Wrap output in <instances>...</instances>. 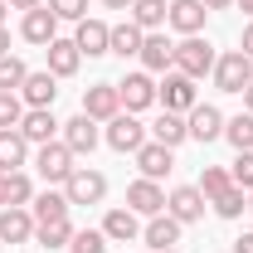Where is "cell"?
<instances>
[{
  "label": "cell",
  "mask_w": 253,
  "mask_h": 253,
  "mask_svg": "<svg viewBox=\"0 0 253 253\" xmlns=\"http://www.w3.org/2000/svg\"><path fill=\"white\" fill-rule=\"evenodd\" d=\"M73 44H78V54H83V59H102V54H107V44H112V25H102V20H78Z\"/></svg>",
  "instance_id": "ac0fdd59"
},
{
  "label": "cell",
  "mask_w": 253,
  "mask_h": 253,
  "mask_svg": "<svg viewBox=\"0 0 253 253\" xmlns=\"http://www.w3.org/2000/svg\"><path fill=\"white\" fill-rule=\"evenodd\" d=\"M166 15H170L166 0H131V25H141L146 34L166 30Z\"/></svg>",
  "instance_id": "83f0119b"
},
{
  "label": "cell",
  "mask_w": 253,
  "mask_h": 253,
  "mask_svg": "<svg viewBox=\"0 0 253 253\" xmlns=\"http://www.w3.org/2000/svg\"><path fill=\"white\" fill-rule=\"evenodd\" d=\"M210 205H214V214H219V219H239V214L249 210V190L229 185V190H219V195H214Z\"/></svg>",
  "instance_id": "4dcf8cb0"
},
{
  "label": "cell",
  "mask_w": 253,
  "mask_h": 253,
  "mask_svg": "<svg viewBox=\"0 0 253 253\" xmlns=\"http://www.w3.org/2000/svg\"><path fill=\"white\" fill-rule=\"evenodd\" d=\"M185 122H190V136H195V141H205V146L224 136V112L214 107V102H195V107L185 112Z\"/></svg>",
  "instance_id": "4fadbf2b"
},
{
  "label": "cell",
  "mask_w": 253,
  "mask_h": 253,
  "mask_svg": "<svg viewBox=\"0 0 253 253\" xmlns=\"http://www.w3.org/2000/svg\"><path fill=\"white\" fill-rule=\"evenodd\" d=\"M205 195H200V185H175L170 195H166V214L170 219H180V224H195V219H205Z\"/></svg>",
  "instance_id": "30bf717a"
},
{
  "label": "cell",
  "mask_w": 253,
  "mask_h": 253,
  "mask_svg": "<svg viewBox=\"0 0 253 253\" xmlns=\"http://www.w3.org/2000/svg\"><path fill=\"white\" fill-rule=\"evenodd\" d=\"M59 141L73 151V156H93L97 141H102V131H97V122L88 117V112H78V117H68V122L59 126Z\"/></svg>",
  "instance_id": "52a82bcc"
},
{
  "label": "cell",
  "mask_w": 253,
  "mask_h": 253,
  "mask_svg": "<svg viewBox=\"0 0 253 253\" xmlns=\"http://www.w3.org/2000/svg\"><path fill=\"white\" fill-rule=\"evenodd\" d=\"M234 0H205V10H229Z\"/></svg>",
  "instance_id": "7bdbcfd3"
},
{
  "label": "cell",
  "mask_w": 253,
  "mask_h": 253,
  "mask_svg": "<svg viewBox=\"0 0 253 253\" xmlns=\"http://www.w3.org/2000/svg\"><path fill=\"white\" fill-rule=\"evenodd\" d=\"M249 83H253V59L244 49H229V54L214 59V88L219 93H244Z\"/></svg>",
  "instance_id": "3957f363"
},
{
  "label": "cell",
  "mask_w": 253,
  "mask_h": 253,
  "mask_svg": "<svg viewBox=\"0 0 253 253\" xmlns=\"http://www.w3.org/2000/svg\"><path fill=\"white\" fill-rule=\"evenodd\" d=\"M5 10H10V5H5V0H0V30H5Z\"/></svg>",
  "instance_id": "c3c4849f"
},
{
  "label": "cell",
  "mask_w": 253,
  "mask_h": 253,
  "mask_svg": "<svg viewBox=\"0 0 253 253\" xmlns=\"http://www.w3.org/2000/svg\"><path fill=\"white\" fill-rule=\"evenodd\" d=\"M0 210H5V170H0Z\"/></svg>",
  "instance_id": "7dc6e473"
},
{
  "label": "cell",
  "mask_w": 253,
  "mask_h": 253,
  "mask_svg": "<svg viewBox=\"0 0 253 253\" xmlns=\"http://www.w3.org/2000/svg\"><path fill=\"white\" fill-rule=\"evenodd\" d=\"M68 253H107V234L102 229H73Z\"/></svg>",
  "instance_id": "836d02e7"
},
{
  "label": "cell",
  "mask_w": 253,
  "mask_h": 253,
  "mask_svg": "<svg viewBox=\"0 0 253 253\" xmlns=\"http://www.w3.org/2000/svg\"><path fill=\"white\" fill-rule=\"evenodd\" d=\"M239 49H244V54H249V59H253V20H249V25H244V39H239Z\"/></svg>",
  "instance_id": "ab89813d"
},
{
  "label": "cell",
  "mask_w": 253,
  "mask_h": 253,
  "mask_svg": "<svg viewBox=\"0 0 253 253\" xmlns=\"http://www.w3.org/2000/svg\"><path fill=\"white\" fill-rule=\"evenodd\" d=\"M10 54V30H0V59Z\"/></svg>",
  "instance_id": "b9f144b4"
},
{
  "label": "cell",
  "mask_w": 253,
  "mask_h": 253,
  "mask_svg": "<svg viewBox=\"0 0 253 253\" xmlns=\"http://www.w3.org/2000/svg\"><path fill=\"white\" fill-rule=\"evenodd\" d=\"M30 200H34V180L25 175V170H10V175H5V205L30 210Z\"/></svg>",
  "instance_id": "1f68e13d"
},
{
  "label": "cell",
  "mask_w": 253,
  "mask_h": 253,
  "mask_svg": "<svg viewBox=\"0 0 253 253\" xmlns=\"http://www.w3.org/2000/svg\"><path fill=\"white\" fill-rule=\"evenodd\" d=\"M229 185H234V180H229L224 166H205V170H200V195H205V200H214V195L229 190Z\"/></svg>",
  "instance_id": "e575fe53"
},
{
  "label": "cell",
  "mask_w": 253,
  "mask_h": 253,
  "mask_svg": "<svg viewBox=\"0 0 253 253\" xmlns=\"http://www.w3.org/2000/svg\"><path fill=\"white\" fill-rule=\"evenodd\" d=\"M205 20H210V10H205V0H170V15H166V25L180 34H200L205 30Z\"/></svg>",
  "instance_id": "9a60e30c"
},
{
  "label": "cell",
  "mask_w": 253,
  "mask_h": 253,
  "mask_svg": "<svg viewBox=\"0 0 253 253\" xmlns=\"http://www.w3.org/2000/svg\"><path fill=\"white\" fill-rule=\"evenodd\" d=\"M73 161H78V156H73V151L63 146L59 136H54V141H44V146H34V170H39V175H44L49 185H63V180H68V175L78 170Z\"/></svg>",
  "instance_id": "7a4b0ae2"
},
{
  "label": "cell",
  "mask_w": 253,
  "mask_h": 253,
  "mask_svg": "<svg viewBox=\"0 0 253 253\" xmlns=\"http://www.w3.org/2000/svg\"><path fill=\"white\" fill-rule=\"evenodd\" d=\"M25 59H15V54H5L0 59V93H20V83H25Z\"/></svg>",
  "instance_id": "d6a6232c"
},
{
  "label": "cell",
  "mask_w": 253,
  "mask_h": 253,
  "mask_svg": "<svg viewBox=\"0 0 253 253\" xmlns=\"http://www.w3.org/2000/svg\"><path fill=\"white\" fill-rule=\"evenodd\" d=\"M141 39H146V30L131 25V20H122V25H112V44H107V54H117V59H136V54H141Z\"/></svg>",
  "instance_id": "484cf974"
},
{
  "label": "cell",
  "mask_w": 253,
  "mask_h": 253,
  "mask_svg": "<svg viewBox=\"0 0 253 253\" xmlns=\"http://www.w3.org/2000/svg\"><path fill=\"white\" fill-rule=\"evenodd\" d=\"M20 39H25V44H49V39H59V15H54L49 5L30 10V15L20 20Z\"/></svg>",
  "instance_id": "e0dca14e"
},
{
  "label": "cell",
  "mask_w": 253,
  "mask_h": 253,
  "mask_svg": "<svg viewBox=\"0 0 253 253\" xmlns=\"http://www.w3.org/2000/svg\"><path fill=\"white\" fill-rule=\"evenodd\" d=\"M5 5H10V10H25V15H30V10H39V5H44V0H5Z\"/></svg>",
  "instance_id": "60d3db41"
},
{
  "label": "cell",
  "mask_w": 253,
  "mask_h": 253,
  "mask_svg": "<svg viewBox=\"0 0 253 253\" xmlns=\"http://www.w3.org/2000/svg\"><path fill=\"white\" fill-rule=\"evenodd\" d=\"M34 239V214L20 205H5L0 210V244H30Z\"/></svg>",
  "instance_id": "d6986e66"
},
{
  "label": "cell",
  "mask_w": 253,
  "mask_h": 253,
  "mask_svg": "<svg viewBox=\"0 0 253 253\" xmlns=\"http://www.w3.org/2000/svg\"><path fill=\"white\" fill-rule=\"evenodd\" d=\"M234 5H239V10H244V15L253 20V0H234Z\"/></svg>",
  "instance_id": "bcb514c9"
},
{
  "label": "cell",
  "mask_w": 253,
  "mask_h": 253,
  "mask_svg": "<svg viewBox=\"0 0 253 253\" xmlns=\"http://www.w3.org/2000/svg\"><path fill=\"white\" fill-rule=\"evenodd\" d=\"M59 117H54V107H25V117H20V136L30 141V146H44V141H54L59 136Z\"/></svg>",
  "instance_id": "7c38bea8"
},
{
  "label": "cell",
  "mask_w": 253,
  "mask_h": 253,
  "mask_svg": "<svg viewBox=\"0 0 253 253\" xmlns=\"http://www.w3.org/2000/svg\"><path fill=\"white\" fill-rule=\"evenodd\" d=\"M59 20H88V0H44Z\"/></svg>",
  "instance_id": "74e56055"
},
{
  "label": "cell",
  "mask_w": 253,
  "mask_h": 253,
  "mask_svg": "<svg viewBox=\"0 0 253 253\" xmlns=\"http://www.w3.org/2000/svg\"><path fill=\"white\" fill-rule=\"evenodd\" d=\"M102 141H107L112 151H122V156H126V151L136 156V151L146 146V126L136 122V112H117V117L107 122V131H102Z\"/></svg>",
  "instance_id": "5b68a950"
},
{
  "label": "cell",
  "mask_w": 253,
  "mask_h": 253,
  "mask_svg": "<svg viewBox=\"0 0 253 253\" xmlns=\"http://www.w3.org/2000/svg\"><path fill=\"white\" fill-rule=\"evenodd\" d=\"M34 239H39L44 249H68V244H73V224H68V214L39 219V224H34Z\"/></svg>",
  "instance_id": "4316f807"
},
{
  "label": "cell",
  "mask_w": 253,
  "mask_h": 253,
  "mask_svg": "<svg viewBox=\"0 0 253 253\" xmlns=\"http://www.w3.org/2000/svg\"><path fill=\"white\" fill-rule=\"evenodd\" d=\"M83 112H88L93 122H112V117L122 112V93H117V83H93V88L83 93Z\"/></svg>",
  "instance_id": "5bb4252c"
},
{
  "label": "cell",
  "mask_w": 253,
  "mask_h": 253,
  "mask_svg": "<svg viewBox=\"0 0 253 253\" xmlns=\"http://www.w3.org/2000/svg\"><path fill=\"white\" fill-rule=\"evenodd\" d=\"M102 234H107V244H131V239H141V214H131V210H107Z\"/></svg>",
  "instance_id": "cb8c5ba5"
},
{
  "label": "cell",
  "mask_w": 253,
  "mask_h": 253,
  "mask_svg": "<svg viewBox=\"0 0 253 253\" xmlns=\"http://www.w3.org/2000/svg\"><path fill=\"white\" fill-rule=\"evenodd\" d=\"M68 210H73V205H68L63 190H44V195H34V200H30L34 224H39V219H54V214H68Z\"/></svg>",
  "instance_id": "f546056e"
},
{
  "label": "cell",
  "mask_w": 253,
  "mask_h": 253,
  "mask_svg": "<svg viewBox=\"0 0 253 253\" xmlns=\"http://www.w3.org/2000/svg\"><path fill=\"white\" fill-rule=\"evenodd\" d=\"M249 210H253V190H249Z\"/></svg>",
  "instance_id": "681fc988"
},
{
  "label": "cell",
  "mask_w": 253,
  "mask_h": 253,
  "mask_svg": "<svg viewBox=\"0 0 253 253\" xmlns=\"http://www.w3.org/2000/svg\"><path fill=\"white\" fill-rule=\"evenodd\" d=\"M151 141H161V146H180V141H190V122L180 117V112H161L156 122H151Z\"/></svg>",
  "instance_id": "d4e9b609"
},
{
  "label": "cell",
  "mask_w": 253,
  "mask_h": 253,
  "mask_svg": "<svg viewBox=\"0 0 253 253\" xmlns=\"http://www.w3.org/2000/svg\"><path fill=\"white\" fill-rule=\"evenodd\" d=\"M161 253H180V249H161Z\"/></svg>",
  "instance_id": "f907efd6"
},
{
  "label": "cell",
  "mask_w": 253,
  "mask_h": 253,
  "mask_svg": "<svg viewBox=\"0 0 253 253\" xmlns=\"http://www.w3.org/2000/svg\"><path fill=\"white\" fill-rule=\"evenodd\" d=\"M20 117H25L20 93H0V131H5V126H20Z\"/></svg>",
  "instance_id": "8d00e7d4"
},
{
  "label": "cell",
  "mask_w": 253,
  "mask_h": 253,
  "mask_svg": "<svg viewBox=\"0 0 253 253\" xmlns=\"http://www.w3.org/2000/svg\"><path fill=\"white\" fill-rule=\"evenodd\" d=\"M63 195H68V205H102V200H107V175L78 166V170L63 180Z\"/></svg>",
  "instance_id": "8992f818"
},
{
  "label": "cell",
  "mask_w": 253,
  "mask_h": 253,
  "mask_svg": "<svg viewBox=\"0 0 253 253\" xmlns=\"http://www.w3.org/2000/svg\"><path fill=\"white\" fill-rule=\"evenodd\" d=\"M44 54H49V73H54V78H73V73L83 68V54H78L73 39H49Z\"/></svg>",
  "instance_id": "ffe728a7"
},
{
  "label": "cell",
  "mask_w": 253,
  "mask_h": 253,
  "mask_svg": "<svg viewBox=\"0 0 253 253\" xmlns=\"http://www.w3.org/2000/svg\"><path fill=\"white\" fill-rule=\"evenodd\" d=\"M234 253H253V229H249V234H239V239H234Z\"/></svg>",
  "instance_id": "f35d334b"
},
{
  "label": "cell",
  "mask_w": 253,
  "mask_h": 253,
  "mask_svg": "<svg viewBox=\"0 0 253 253\" xmlns=\"http://www.w3.org/2000/svg\"><path fill=\"white\" fill-rule=\"evenodd\" d=\"M156 102L166 107V112H180V117H185L190 107L200 102V97H195V78L175 73V68H170V73H161V83H156Z\"/></svg>",
  "instance_id": "277c9868"
},
{
  "label": "cell",
  "mask_w": 253,
  "mask_h": 253,
  "mask_svg": "<svg viewBox=\"0 0 253 253\" xmlns=\"http://www.w3.org/2000/svg\"><path fill=\"white\" fill-rule=\"evenodd\" d=\"M54 97H59V78L49 68H30L20 83V102L25 107H54Z\"/></svg>",
  "instance_id": "8fae6325"
},
{
  "label": "cell",
  "mask_w": 253,
  "mask_h": 253,
  "mask_svg": "<svg viewBox=\"0 0 253 253\" xmlns=\"http://www.w3.org/2000/svg\"><path fill=\"white\" fill-rule=\"evenodd\" d=\"M107 10H131V0H102Z\"/></svg>",
  "instance_id": "ee69618b"
},
{
  "label": "cell",
  "mask_w": 253,
  "mask_h": 253,
  "mask_svg": "<svg viewBox=\"0 0 253 253\" xmlns=\"http://www.w3.org/2000/svg\"><path fill=\"white\" fill-rule=\"evenodd\" d=\"M126 210L131 214H141V219H151V214H166V190H161V180H131L126 185Z\"/></svg>",
  "instance_id": "9c48e42d"
},
{
  "label": "cell",
  "mask_w": 253,
  "mask_h": 253,
  "mask_svg": "<svg viewBox=\"0 0 253 253\" xmlns=\"http://www.w3.org/2000/svg\"><path fill=\"white\" fill-rule=\"evenodd\" d=\"M30 166V141L20 136V126H5L0 131V170L10 175V170H25Z\"/></svg>",
  "instance_id": "603a6c76"
},
{
  "label": "cell",
  "mask_w": 253,
  "mask_h": 253,
  "mask_svg": "<svg viewBox=\"0 0 253 253\" xmlns=\"http://www.w3.org/2000/svg\"><path fill=\"white\" fill-rule=\"evenodd\" d=\"M170 166H175V151H170V146H161V141H146V146L136 151V170H141L146 180L170 175Z\"/></svg>",
  "instance_id": "7402d4cb"
},
{
  "label": "cell",
  "mask_w": 253,
  "mask_h": 253,
  "mask_svg": "<svg viewBox=\"0 0 253 253\" xmlns=\"http://www.w3.org/2000/svg\"><path fill=\"white\" fill-rule=\"evenodd\" d=\"M229 180L239 190H253V151H239L234 156V166H229Z\"/></svg>",
  "instance_id": "d590c367"
},
{
  "label": "cell",
  "mask_w": 253,
  "mask_h": 253,
  "mask_svg": "<svg viewBox=\"0 0 253 253\" xmlns=\"http://www.w3.org/2000/svg\"><path fill=\"white\" fill-rule=\"evenodd\" d=\"M224 141H229L234 151H253V112L224 117Z\"/></svg>",
  "instance_id": "f1b7e54d"
},
{
  "label": "cell",
  "mask_w": 253,
  "mask_h": 253,
  "mask_svg": "<svg viewBox=\"0 0 253 253\" xmlns=\"http://www.w3.org/2000/svg\"><path fill=\"white\" fill-rule=\"evenodd\" d=\"M136 59H141L146 73H170V68H175V44L156 30V34H146V39H141V54H136Z\"/></svg>",
  "instance_id": "2e32d148"
},
{
  "label": "cell",
  "mask_w": 253,
  "mask_h": 253,
  "mask_svg": "<svg viewBox=\"0 0 253 253\" xmlns=\"http://www.w3.org/2000/svg\"><path fill=\"white\" fill-rule=\"evenodd\" d=\"M214 44L210 39H200V34H185L180 44H175V73H185V78H205V73H214Z\"/></svg>",
  "instance_id": "6da1fadb"
},
{
  "label": "cell",
  "mask_w": 253,
  "mask_h": 253,
  "mask_svg": "<svg viewBox=\"0 0 253 253\" xmlns=\"http://www.w3.org/2000/svg\"><path fill=\"white\" fill-rule=\"evenodd\" d=\"M244 112H253V83L244 88Z\"/></svg>",
  "instance_id": "f6af8a7d"
},
{
  "label": "cell",
  "mask_w": 253,
  "mask_h": 253,
  "mask_svg": "<svg viewBox=\"0 0 253 253\" xmlns=\"http://www.w3.org/2000/svg\"><path fill=\"white\" fill-rule=\"evenodd\" d=\"M117 93H122V112H146L156 102V78L146 68H136V73H126L117 83Z\"/></svg>",
  "instance_id": "ba28073f"
},
{
  "label": "cell",
  "mask_w": 253,
  "mask_h": 253,
  "mask_svg": "<svg viewBox=\"0 0 253 253\" xmlns=\"http://www.w3.org/2000/svg\"><path fill=\"white\" fill-rule=\"evenodd\" d=\"M180 229H185V224L170 219V214H151V219L141 224V239L161 253V249H175V244H180Z\"/></svg>",
  "instance_id": "44dd1931"
}]
</instances>
